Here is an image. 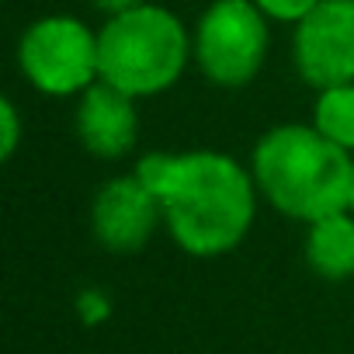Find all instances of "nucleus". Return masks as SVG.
Segmentation results:
<instances>
[{
    "label": "nucleus",
    "instance_id": "nucleus-1",
    "mask_svg": "<svg viewBox=\"0 0 354 354\" xmlns=\"http://www.w3.org/2000/svg\"><path fill=\"white\" fill-rule=\"evenodd\" d=\"M132 174L160 198L163 230L177 250L195 261L233 254L257 223L261 192L250 163L223 149H149Z\"/></svg>",
    "mask_w": 354,
    "mask_h": 354
},
{
    "label": "nucleus",
    "instance_id": "nucleus-2",
    "mask_svg": "<svg viewBox=\"0 0 354 354\" xmlns=\"http://www.w3.org/2000/svg\"><path fill=\"white\" fill-rule=\"evenodd\" d=\"M261 202L292 223H316L351 202L354 156L323 139L309 122L271 125L250 149Z\"/></svg>",
    "mask_w": 354,
    "mask_h": 354
},
{
    "label": "nucleus",
    "instance_id": "nucleus-3",
    "mask_svg": "<svg viewBox=\"0 0 354 354\" xmlns=\"http://www.w3.org/2000/svg\"><path fill=\"white\" fill-rule=\"evenodd\" d=\"M97 53L101 84H111L136 101L174 91L188 66H195L192 25L156 0L104 15L97 28Z\"/></svg>",
    "mask_w": 354,
    "mask_h": 354
},
{
    "label": "nucleus",
    "instance_id": "nucleus-4",
    "mask_svg": "<svg viewBox=\"0 0 354 354\" xmlns=\"http://www.w3.org/2000/svg\"><path fill=\"white\" fill-rule=\"evenodd\" d=\"M15 63L35 94L77 101L101 80L97 28L77 15H42L21 32Z\"/></svg>",
    "mask_w": 354,
    "mask_h": 354
},
{
    "label": "nucleus",
    "instance_id": "nucleus-5",
    "mask_svg": "<svg viewBox=\"0 0 354 354\" xmlns=\"http://www.w3.org/2000/svg\"><path fill=\"white\" fill-rule=\"evenodd\" d=\"M195 70L223 91L250 87L271 53V21L254 0H209L192 25Z\"/></svg>",
    "mask_w": 354,
    "mask_h": 354
},
{
    "label": "nucleus",
    "instance_id": "nucleus-6",
    "mask_svg": "<svg viewBox=\"0 0 354 354\" xmlns=\"http://www.w3.org/2000/svg\"><path fill=\"white\" fill-rule=\"evenodd\" d=\"M288 56L313 91L354 84V0H319L292 28Z\"/></svg>",
    "mask_w": 354,
    "mask_h": 354
},
{
    "label": "nucleus",
    "instance_id": "nucleus-7",
    "mask_svg": "<svg viewBox=\"0 0 354 354\" xmlns=\"http://www.w3.org/2000/svg\"><path fill=\"white\" fill-rule=\"evenodd\" d=\"M160 226L163 205L132 170L108 177L91 198V236L101 250L115 257L146 250Z\"/></svg>",
    "mask_w": 354,
    "mask_h": 354
},
{
    "label": "nucleus",
    "instance_id": "nucleus-8",
    "mask_svg": "<svg viewBox=\"0 0 354 354\" xmlns=\"http://www.w3.org/2000/svg\"><path fill=\"white\" fill-rule=\"evenodd\" d=\"M139 101L115 91L111 84H94L73 101V132L80 146L97 160H125L139 142Z\"/></svg>",
    "mask_w": 354,
    "mask_h": 354
},
{
    "label": "nucleus",
    "instance_id": "nucleus-9",
    "mask_svg": "<svg viewBox=\"0 0 354 354\" xmlns=\"http://www.w3.org/2000/svg\"><path fill=\"white\" fill-rule=\"evenodd\" d=\"M302 261L316 278L330 285L351 281L354 278V212L340 209L309 223L302 233Z\"/></svg>",
    "mask_w": 354,
    "mask_h": 354
},
{
    "label": "nucleus",
    "instance_id": "nucleus-10",
    "mask_svg": "<svg viewBox=\"0 0 354 354\" xmlns=\"http://www.w3.org/2000/svg\"><path fill=\"white\" fill-rule=\"evenodd\" d=\"M309 125L323 139H330L333 146H340L344 153L354 156V84H337V87L316 91Z\"/></svg>",
    "mask_w": 354,
    "mask_h": 354
},
{
    "label": "nucleus",
    "instance_id": "nucleus-11",
    "mask_svg": "<svg viewBox=\"0 0 354 354\" xmlns=\"http://www.w3.org/2000/svg\"><path fill=\"white\" fill-rule=\"evenodd\" d=\"M111 313H115V302H111V295H108L104 288H97V285H87V288H80V292L73 295V316H77L84 326H104V323L111 319Z\"/></svg>",
    "mask_w": 354,
    "mask_h": 354
},
{
    "label": "nucleus",
    "instance_id": "nucleus-12",
    "mask_svg": "<svg viewBox=\"0 0 354 354\" xmlns=\"http://www.w3.org/2000/svg\"><path fill=\"white\" fill-rule=\"evenodd\" d=\"M21 139H25V115L15 97H4L0 101V160H15Z\"/></svg>",
    "mask_w": 354,
    "mask_h": 354
},
{
    "label": "nucleus",
    "instance_id": "nucleus-13",
    "mask_svg": "<svg viewBox=\"0 0 354 354\" xmlns=\"http://www.w3.org/2000/svg\"><path fill=\"white\" fill-rule=\"evenodd\" d=\"M254 4L264 11V18L271 25H285V28H295L309 11L319 8V0H254Z\"/></svg>",
    "mask_w": 354,
    "mask_h": 354
},
{
    "label": "nucleus",
    "instance_id": "nucleus-14",
    "mask_svg": "<svg viewBox=\"0 0 354 354\" xmlns=\"http://www.w3.org/2000/svg\"><path fill=\"white\" fill-rule=\"evenodd\" d=\"M87 4L97 8V11H104V15H115V11H125L132 4H142V0H87Z\"/></svg>",
    "mask_w": 354,
    "mask_h": 354
},
{
    "label": "nucleus",
    "instance_id": "nucleus-15",
    "mask_svg": "<svg viewBox=\"0 0 354 354\" xmlns=\"http://www.w3.org/2000/svg\"><path fill=\"white\" fill-rule=\"evenodd\" d=\"M347 209L354 212V170H351V202H347Z\"/></svg>",
    "mask_w": 354,
    "mask_h": 354
}]
</instances>
